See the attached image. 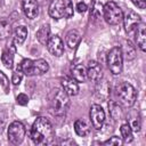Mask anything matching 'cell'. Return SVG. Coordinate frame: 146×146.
Wrapping results in <instances>:
<instances>
[{"label": "cell", "mask_w": 146, "mask_h": 146, "mask_svg": "<svg viewBox=\"0 0 146 146\" xmlns=\"http://www.w3.org/2000/svg\"><path fill=\"white\" fill-rule=\"evenodd\" d=\"M107 65L113 75H119L123 67V56L120 47L112 48L107 54Z\"/></svg>", "instance_id": "obj_5"}, {"label": "cell", "mask_w": 146, "mask_h": 146, "mask_svg": "<svg viewBox=\"0 0 146 146\" xmlns=\"http://www.w3.org/2000/svg\"><path fill=\"white\" fill-rule=\"evenodd\" d=\"M62 89L68 95V96H75L79 94V84L78 82L70 76H64L60 79Z\"/></svg>", "instance_id": "obj_12"}, {"label": "cell", "mask_w": 146, "mask_h": 146, "mask_svg": "<svg viewBox=\"0 0 146 146\" xmlns=\"http://www.w3.org/2000/svg\"><path fill=\"white\" fill-rule=\"evenodd\" d=\"M111 95V88H110V84L106 80H99L97 81V84H96V88H95V96L96 98L100 99L102 102H105L108 99Z\"/></svg>", "instance_id": "obj_11"}, {"label": "cell", "mask_w": 146, "mask_h": 146, "mask_svg": "<svg viewBox=\"0 0 146 146\" xmlns=\"http://www.w3.org/2000/svg\"><path fill=\"white\" fill-rule=\"evenodd\" d=\"M122 139L120 138V137H117V136H113V137H111L110 139H107V140H105L104 143H103V145H110V146H112V145H114V146H120V145H122Z\"/></svg>", "instance_id": "obj_28"}, {"label": "cell", "mask_w": 146, "mask_h": 146, "mask_svg": "<svg viewBox=\"0 0 146 146\" xmlns=\"http://www.w3.org/2000/svg\"><path fill=\"white\" fill-rule=\"evenodd\" d=\"M73 16V5L71 0H65V9H64V17L70 18Z\"/></svg>", "instance_id": "obj_29"}, {"label": "cell", "mask_w": 146, "mask_h": 146, "mask_svg": "<svg viewBox=\"0 0 146 146\" xmlns=\"http://www.w3.org/2000/svg\"><path fill=\"white\" fill-rule=\"evenodd\" d=\"M64 9H65V0H52V2L49 6L48 13L52 18L59 19L64 17Z\"/></svg>", "instance_id": "obj_13"}, {"label": "cell", "mask_w": 146, "mask_h": 146, "mask_svg": "<svg viewBox=\"0 0 146 146\" xmlns=\"http://www.w3.org/2000/svg\"><path fill=\"white\" fill-rule=\"evenodd\" d=\"M72 78L76 82H84L87 80V68L82 64H76L71 68Z\"/></svg>", "instance_id": "obj_16"}, {"label": "cell", "mask_w": 146, "mask_h": 146, "mask_svg": "<svg viewBox=\"0 0 146 146\" xmlns=\"http://www.w3.org/2000/svg\"><path fill=\"white\" fill-rule=\"evenodd\" d=\"M24 137H25L24 124L21 121L11 122L8 128V140L14 145H18L24 140Z\"/></svg>", "instance_id": "obj_6"}, {"label": "cell", "mask_w": 146, "mask_h": 146, "mask_svg": "<svg viewBox=\"0 0 146 146\" xmlns=\"http://www.w3.org/2000/svg\"><path fill=\"white\" fill-rule=\"evenodd\" d=\"M108 108H110L111 116H112L114 120H121L122 112H121V108H120V106H119L117 103H115V102H110Z\"/></svg>", "instance_id": "obj_27"}, {"label": "cell", "mask_w": 146, "mask_h": 146, "mask_svg": "<svg viewBox=\"0 0 146 146\" xmlns=\"http://www.w3.org/2000/svg\"><path fill=\"white\" fill-rule=\"evenodd\" d=\"M0 84H1V87L3 88V90H5L6 92L9 91V80H8V78L6 76V74L2 73L1 71H0Z\"/></svg>", "instance_id": "obj_30"}, {"label": "cell", "mask_w": 146, "mask_h": 146, "mask_svg": "<svg viewBox=\"0 0 146 146\" xmlns=\"http://www.w3.org/2000/svg\"><path fill=\"white\" fill-rule=\"evenodd\" d=\"M74 131H75V133L78 136L86 137V136H88L90 133V127L86 121L79 119V120H76L74 122Z\"/></svg>", "instance_id": "obj_17"}, {"label": "cell", "mask_w": 146, "mask_h": 146, "mask_svg": "<svg viewBox=\"0 0 146 146\" xmlns=\"http://www.w3.org/2000/svg\"><path fill=\"white\" fill-rule=\"evenodd\" d=\"M55 132L52 124L44 116H39L33 122L31 129V139L35 145L44 146L49 145L54 139Z\"/></svg>", "instance_id": "obj_1"}, {"label": "cell", "mask_w": 146, "mask_h": 146, "mask_svg": "<svg viewBox=\"0 0 146 146\" xmlns=\"http://www.w3.org/2000/svg\"><path fill=\"white\" fill-rule=\"evenodd\" d=\"M22 79H23V73H22L21 71H17V72L13 73V76H11V82H13L15 86H17V84H19V83H21Z\"/></svg>", "instance_id": "obj_31"}, {"label": "cell", "mask_w": 146, "mask_h": 146, "mask_svg": "<svg viewBox=\"0 0 146 146\" xmlns=\"http://www.w3.org/2000/svg\"><path fill=\"white\" fill-rule=\"evenodd\" d=\"M70 96L62 89L55 88L48 95V104L49 110L52 115L62 117L66 114L70 106Z\"/></svg>", "instance_id": "obj_2"}, {"label": "cell", "mask_w": 146, "mask_h": 146, "mask_svg": "<svg viewBox=\"0 0 146 146\" xmlns=\"http://www.w3.org/2000/svg\"><path fill=\"white\" fill-rule=\"evenodd\" d=\"M120 132H121V139L123 143H131L132 141L133 133H132V129L130 128V125L128 123H124L121 125Z\"/></svg>", "instance_id": "obj_23"}, {"label": "cell", "mask_w": 146, "mask_h": 146, "mask_svg": "<svg viewBox=\"0 0 146 146\" xmlns=\"http://www.w3.org/2000/svg\"><path fill=\"white\" fill-rule=\"evenodd\" d=\"M121 51H122V56L127 60H132L136 57V48L129 40H125L123 42V47L121 48Z\"/></svg>", "instance_id": "obj_18"}, {"label": "cell", "mask_w": 146, "mask_h": 146, "mask_svg": "<svg viewBox=\"0 0 146 146\" xmlns=\"http://www.w3.org/2000/svg\"><path fill=\"white\" fill-rule=\"evenodd\" d=\"M136 41L137 46L141 51L146 50V24L140 23L136 29Z\"/></svg>", "instance_id": "obj_15"}, {"label": "cell", "mask_w": 146, "mask_h": 146, "mask_svg": "<svg viewBox=\"0 0 146 146\" xmlns=\"http://www.w3.org/2000/svg\"><path fill=\"white\" fill-rule=\"evenodd\" d=\"M16 102L18 105H22V106H25L27 103H29V97L25 95V94H19L16 98Z\"/></svg>", "instance_id": "obj_32"}, {"label": "cell", "mask_w": 146, "mask_h": 146, "mask_svg": "<svg viewBox=\"0 0 146 146\" xmlns=\"http://www.w3.org/2000/svg\"><path fill=\"white\" fill-rule=\"evenodd\" d=\"M23 11L27 18H35L39 15L38 0H23Z\"/></svg>", "instance_id": "obj_14"}, {"label": "cell", "mask_w": 146, "mask_h": 146, "mask_svg": "<svg viewBox=\"0 0 146 146\" xmlns=\"http://www.w3.org/2000/svg\"><path fill=\"white\" fill-rule=\"evenodd\" d=\"M90 120L95 129L99 130L102 129L104 122H105V112L103 107L98 104H94L90 107Z\"/></svg>", "instance_id": "obj_8"}, {"label": "cell", "mask_w": 146, "mask_h": 146, "mask_svg": "<svg viewBox=\"0 0 146 146\" xmlns=\"http://www.w3.org/2000/svg\"><path fill=\"white\" fill-rule=\"evenodd\" d=\"M131 2L137 6L139 9H145L146 7V0H131Z\"/></svg>", "instance_id": "obj_33"}, {"label": "cell", "mask_w": 146, "mask_h": 146, "mask_svg": "<svg viewBox=\"0 0 146 146\" xmlns=\"http://www.w3.org/2000/svg\"><path fill=\"white\" fill-rule=\"evenodd\" d=\"M36 39L41 44H43V46L47 44V42L50 39V27H49V25H42L36 31Z\"/></svg>", "instance_id": "obj_19"}, {"label": "cell", "mask_w": 146, "mask_h": 146, "mask_svg": "<svg viewBox=\"0 0 146 146\" xmlns=\"http://www.w3.org/2000/svg\"><path fill=\"white\" fill-rule=\"evenodd\" d=\"M80 40H81V35L76 30H71L66 34V44L71 49H74L80 43Z\"/></svg>", "instance_id": "obj_20"}, {"label": "cell", "mask_w": 146, "mask_h": 146, "mask_svg": "<svg viewBox=\"0 0 146 146\" xmlns=\"http://www.w3.org/2000/svg\"><path fill=\"white\" fill-rule=\"evenodd\" d=\"M27 36V29L25 26H18L15 31V36H14V43L16 46H21L24 43L25 39Z\"/></svg>", "instance_id": "obj_22"}, {"label": "cell", "mask_w": 146, "mask_h": 146, "mask_svg": "<svg viewBox=\"0 0 146 146\" xmlns=\"http://www.w3.org/2000/svg\"><path fill=\"white\" fill-rule=\"evenodd\" d=\"M129 125L130 128L132 129V131L135 132H138L140 131V128H141V120H140V116L137 112H132L130 115H129Z\"/></svg>", "instance_id": "obj_24"}, {"label": "cell", "mask_w": 146, "mask_h": 146, "mask_svg": "<svg viewBox=\"0 0 146 146\" xmlns=\"http://www.w3.org/2000/svg\"><path fill=\"white\" fill-rule=\"evenodd\" d=\"M33 67H34V75H41L48 72L49 70V64L46 59L39 58L33 60Z\"/></svg>", "instance_id": "obj_21"}, {"label": "cell", "mask_w": 146, "mask_h": 146, "mask_svg": "<svg viewBox=\"0 0 146 146\" xmlns=\"http://www.w3.org/2000/svg\"><path fill=\"white\" fill-rule=\"evenodd\" d=\"M103 15L106 23L110 25H119L123 19L122 9L114 1H108L105 3L103 7Z\"/></svg>", "instance_id": "obj_4"}, {"label": "cell", "mask_w": 146, "mask_h": 146, "mask_svg": "<svg viewBox=\"0 0 146 146\" xmlns=\"http://www.w3.org/2000/svg\"><path fill=\"white\" fill-rule=\"evenodd\" d=\"M47 48H48V51L54 55V56H62L63 52H64V43L62 41V39L58 36V35H54V36H50L49 41L47 42Z\"/></svg>", "instance_id": "obj_10"}, {"label": "cell", "mask_w": 146, "mask_h": 146, "mask_svg": "<svg viewBox=\"0 0 146 146\" xmlns=\"http://www.w3.org/2000/svg\"><path fill=\"white\" fill-rule=\"evenodd\" d=\"M13 52L14 51H11L10 49H5L2 51L1 62L7 68H11L13 67V64H14V55H13Z\"/></svg>", "instance_id": "obj_25"}, {"label": "cell", "mask_w": 146, "mask_h": 146, "mask_svg": "<svg viewBox=\"0 0 146 146\" xmlns=\"http://www.w3.org/2000/svg\"><path fill=\"white\" fill-rule=\"evenodd\" d=\"M87 9H88V7H87V5H86L84 2L80 1V2L76 3V10H78L79 13H84Z\"/></svg>", "instance_id": "obj_34"}, {"label": "cell", "mask_w": 146, "mask_h": 146, "mask_svg": "<svg viewBox=\"0 0 146 146\" xmlns=\"http://www.w3.org/2000/svg\"><path fill=\"white\" fill-rule=\"evenodd\" d=\"M123 25H124V30L128 34H131L136 31L137 26L141 23L140 21V16L135 13L133 10H128L124 15H123Z\"/></svg>", "instance_id": "obj_7"}, {"label": "cell", "mask_w": 146, "mask_h": 146, "mask_svg": "<svg viewBox=\"0 0 146 146\" xmlns=\"http://www.w3.org/2000/svg\"><path fill=\"white\" fill-rule=\"evenodd\" d=\"M116 97L123 107H131L137 98L136 89L128 82H122L116 87Z\"/></svg>", "instance_id": "obj_3"}, {"label": "cell", "mask_w": 146, "mask_h": 146, "mask_svg": "<svg viewBox=\"0 0 146 146\" xmlns=\"http://www.w3.org/2000/svg\"><path fill=\"white\" fill-rule=\"evenodd\" d=\"M11 33L10 23L7 19H0V40L7 39Z\"/></svg>", "instance_id": "obj_26"}, {"label": "cell", "mask_w": 146, "mask_h": 146, "mask_svg": "<svg viewBox=\"0 0 146 146\" xmlns=\"http://www.w3.org/2000/svg\"><path fill=\"white\" fill-rule=\"evenodd\" d=\"M87 68V79L92 82H97L103 78V67L96 60H90Z\"/></svg>", "instance_id": "obj_9"}]
</instances>
